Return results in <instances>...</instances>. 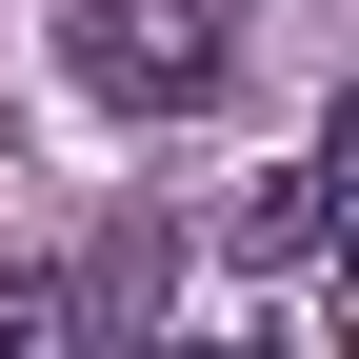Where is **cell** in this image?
Here are the masks:
<instances>
[{"label": "cell", "mask_w": 359, "mask_h": 359, "mask_svg": "<svg viewBox=\"0 0 359 359\" xmlns=\"http://www.w3.org/2000/svg\"><path fill=\"white\" fill-rule=\"evenodd\" d=\"M40 20H60V80L120 120H200L240 80V0H40Z\"/></svg>", "instance_id": "6da1fadb"}, {"label": "cell", "mask_w": 359, "mask_h": 359, "mask_svg": "<svg viewBox=\"0 0 359 359\" xmlns=\"http://www.w3.org/2000/svg\"><path fill=\"white\" fill-rule=\"evenodd\" d=\"M0 359H120V320L80 280H20V299H0Z\"/></svg>", "instance_id": "7a4b0ae2"}, {"label": "cell", "mask_w": 359, "mask_h": 359, "mask_svg": "<svg viewBox=\"0 0 359 359\" xmlns=\"http://www.w3.org/2000/svg\"><path fill=\"white\" fill-rule=\"evenodd\" d=\"M299 219H320V259H339V280H359V100L320 120V160H299Z\"/></svg>", "instance_id": "3957f363"}, {"label": "cell", "mask_w": 359, "mask_h": 359, "mask_svg": "<svg viewBox=\"0 0 359 359\" xmlns=\"http://www.w3.org/2000/svg\"><path fill=\"white\" fill-rule=\"evenodd\" d=\"M200 359H280V339H200Z\"/></svg>", "instance_id": "277c9868"}]
</instances>
